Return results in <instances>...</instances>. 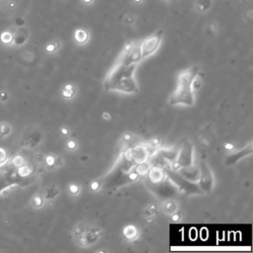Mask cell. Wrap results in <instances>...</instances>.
<instances>
[{"mask_svg": "<svg viewBox=\"0 0 253 253\" xmlns=\"http://www.w3.org/2000/svg\"><path fill=\"white\" fill-rule=\"evenodd\" d=\"M168 1H175V0H168Z\"/></svg>", "mask_w": 253, "mask_h": 253, "instance_id": "40", "label": "cell"}, {"mask_svg": "<svg viewBox=\"0 0 253 253\" xmlns=\"http://www.w3.org/2000/svg\"><path fill=\"white\" fill-rule=\"evenodd\" d=\"M75 40L78 45H85L89 41V33L85 29H77L75 32Z\"/></svg>", "mask_w": 253, "mask_h": 253, "instance_id": "16", "label": "cell"}, {"mask_svg": "<svg viewBox=\"0 0 253 253\" xmlns=\"http://www.w3.org/2000/svg\"><path fill=\"white\" fill-rule=\"evenodd\" d=\"M134 21H135V18L133 16H128L126 18V22L128 24H132Z\"/></svg>", "mask_w": 253, "mask_h": 253, "instance_id": "38", "label": "cell"}, {"mask_svg": "<svg viewBox=\"0 0 253 253\" xmlns=\"http://www.w3.org/2000/svg\"><path fill=\"white\" fill-rule=\"evenodd\" d=\"M157 212H158V208H157L156 205H153V204L149 205V206L144 210V214H145V216L148 217V218H152L153 216H155V215L157 214Z\"/></svg>", "mask_w": 253, "mask_h": 253, "instance_id": "22", "label": "cell"}, {"mask_svg": "<svg viewBox=\"0 0 253 253\" xmlns=\"http://www.w3.org/2000/svg\"><path fill=\"white\" fill-rule=\"evenodd\" d=\"M150 168H151V164L148 162H144V163H140V164H137L135 167H134V170L136 171V173L140 176V177H145L148 175L149 171H150Z\"/></svg>", "mask_w": 253, "mask_h": 253, "instance_id": "17", "label": "cell"}, {"mask_svg": "<svg viewBox=\"0 0 253 253\" xmlns=\"http://www.w3.org/2000/svg\"><path fill=\"white\" fill-rule=\"evenodd\" d=\"M80 190H81V187L78 184L73 183L69 186V191L72 195H78L80 193Z\"/></svg>", "mask_w": 253, "mask_h": 253, "instance_id": "23", "label": "cell"}, {"mask_svg": "<svg viewBox=\"0 0 253 253\" xmlns=\"http://www.w3.org/2000/svg\"><path fill=\"white\" fill-rule=\"evenodd\" d=\"M83 2L86 3V4H90L93 2V0H83Z\"/></svg>", "mask_w": 253, "mask_h": 253, "instance_id": "39", "label": "cell"}, {"mask_svg": "<svg viewBox=\"0 0 253 253\" xmlns=\"http://www.w3.org/2000/svg\"><path fill=\"white\" fill-rule=\"evenodd\" d=\"M29 38V32L28 30H26L25 28H20L15 35H13V42L17 45V46H21L23 44L26 43V41Z\"/></svg>", "mask_w": 253, "mask_h": 253, "instance_id": "15", "label": "cell"}, {"mask_svg": "<svg viewBox=\"0 0 253 253\" xmlns=\"http://www.w3.org/2000/svg\"><path fill=\"white\" fill-rule=\"evenodd\" d=\"M101 187H102V184L99 181H93L90 184V188H91L92 191H99Z\"/></svg>", "mask_w": 253, "mask_h": 253, "instance_id": "32", "label": "cell"}, {"mask_svg": "<svg viewBox=\"0 0 253 253\" xmlns=\"http://www.w3.org/2000/svg\"><path fill=\"white\" fill-rule=\"evenodd\" d=\"M161 41H162V31H157L153 35L146 38L140 44V49H141L143 59L155 53L156 51L158 50V48L160 47Z\"/></svg>", "mask_w": 253, "mask_h": 253, "instance_id": "5", "label": "cell"}, {"mask_svg": "<svg viewBox=\"0 0 253 253\" xmlns=\"http://www.w3.org/2000/svg\"><path fill=\"white\" fill-rule=\"evenodd\" d=\"M58 194H59V189L55 185H52L46 190V192L44 194V199L52 200V199L56 198L58 196Z\"/></svg>", "mask_w": 253, "mask_h": 253, "instance_id": "19", "label": "cell"}, {"mask_svg": "<svg viewBox=\"0 0 253 253\" xmlns=\"http://www.w3.org/2000/svg\"><path fill=\"white\" fill-rule=\"evenodd\" d=\"M171 217V220H172V222H174V223H178V222H180L181 221V218H182V216H181V214L180 213H174L173 215H171L170 216Z\"/></svg>", "mask_w": 253, "mask_h": 253, "instance_id": "33", "label": "cell"}, {"mask_svg": "<svg viewBox=\"0 0 253 253\" xmlns=\"http://www.w3.org/2000/svg\"><path fill=\"white\" fill-rule=\"evenodd\" d=\"M44 205V198L41 196H36L33 198V206L36 208H41Z\"/></svg>", "mask_w": 253, "mask_h": 253, "instance_id": "27", "label": "cell"}, {"mask_svg": "<svg viewBox=\"0 0 253 253\" xmlns=\"http://www.w3.org/2000/svg\"><path fill=\"white\" fill-rule=\"evenodd\" d=\"M106 89L110 91H115L122 94H128L133 95L137 94L139 91L138 83L135 79V77H124L121 78L107 86H105Z\"/></svg>", "mask_w": 253, "mask_h": 253, "instance_id": "4", "label": "cell"}, {"mask_svg": "<svg viewBox=\"0 0 253 253\" xmlns=\"http://www.w3.org/2000/svg\"><path fill=\"white\" fill-rule=\"evenodd\" d=\"M133 139H134V137H133L131 134H125V135L123 136V141H124L125 143H129V142H131Z\"/></svg>", "mask_w": 253, "mask_h": 253, "instance_id": "34", "label": "cell"}, {"mask_svg": "<svg viewBox=\"0 0 253 253\" xmlns=\"http://www.w3.org/2000/svg\"><path fill=\"white\" fill-rule=\"evenodd\" d=\"M67 149H68L69 151H71V152L76 151V150L78 149V144H77V142L75 141V140H73V139L69 140V141L67 142Z\"/></svg>", "mask_w": 253, "mask_h": 253, "instance_id": "26", "label": "cell"}, {"mask_svg": "<svg viewBox=\"0 0 253 253\" xmlns=\"http://www.w3.org/2000/svg\"><path fill=\"white\" fill-rule=\"evenodd\" d=\"M147 176L149 177L150 183L154 184V185L160 184L167 179L165 170L163 168L158 167V166H152V165H151L150 171Z\"/></svg>", "mask_w": 253, "mask_h": 253, "instance_id": "10", "label": "cell"}, {"mask_svg": "<svg viewBox=\"0 0 253 253\" xmlns=\"http://www.w3.org/2000/svg\"><path fill=\"white\" fill-rule=\"evenodd\" d=\"M60 132L63 136H70V134H71V130L69 128H67V126H62V128L60 129Z\"/></svg>", "mask_w": 253, "mask_h": 253, "instance_id": "35", "label": "cell"}, {"mask_svg": "<svg viewBox=\"0 0 253 253\" xmlns=\"http://www.w3.org/2000/svg\"><path fill=\"white\" fill-rule=\"evenodd\" d=\"M183 178H185L186 180L192 182V183H196L198 182L199 180V176H200V168L199 166L195 165V164H192L190 166H187V167H183V168H180L178 171H177Z\"/></svg>", "mask_w": 253, "mask_h": 253, "instance_id": "9", "label": "cell"}, {"mask_svg": "<svg viewBox=\"0 0 253 253\" xmlns=\"http://www.w3.org/2000/svg\"><path fill=\"white\" fill-rule=\"evenodd\" d=\"M225 149L227 150V151H234V149H235V146L234 145H232L231 143H228V144H226L225 145Z\"/></svg>", "mask_w": 253, "mask_h": 253, "instance_id": "36", "label": "cell"}, {"mask_svg": "<svg viewBox=\"0 0 253 253\" xmlns=\"http://www.w3.org/2000/svg\"><path fill=\"white\" fill-rule=\"evenodd\" d=\"M252 150H253V149H252V145L250 144L248 147L244 148L243 150H240V151H237L236 152L231 153V154L228 157L226 163H227L228 165H232V164L236 163V162H237L238 160H240L241 158H243V157H245V156L251 154V153H252Z\"/></svg>", "mask_w": 253, "mask_h": 253, "instance_id": "12", "label": "cell"}, {"mask_svg": "<svg viewBox=\"0 0 253 253\" xmlns=\"http://www.w3.org/2000/svg\"><path fill=\"white\" fill-rule=\"evenodd\" d=\"M202 84H203V79L202 77L200 76V75L198 74L192 80V83H191V88L192 90L194 91V93H196L201 87H202Z\"/></svg>", "mask_w": 253, "mask_h": 253, "instance_id": "21", "label": "cell"}, {"mask_svg": "<svg viewBox=\"0 0 253 253\" xmlns=\"http://www.w3.org/2000/svg\"><path fill=\"white\" fill-rule=\"evenodd\" d=\"M7 160H8V156L6 152L2 149H0V164H5Z\"/></svg>", "mask_w": 253, "mask_h": 253, "instance_id": "30", "label": "cell"}, {"mask_svg": "<svg viewBox=\"0 0 253 253\" xmlns=\"http://www.w3.org/2000/svg\"><path fill=\"white\" fill-rule=\"evenodd\" d=\"M42 135L39 132L32 131L26 134L22 139V145L27 148H35L41 144Z\"/></svg>", "mask_w": 253, "mask_h": 253, "instance_id": "11", "label": "cell"}, {"mask_svg": "<svg viewBox=\"0 0 253 253\" xmlns=\"http://www.w3.org/2000/svg\"><path fill=\"white\" fill-rule=\"evenodd\" d=\"M195 6L199 12H201V13L206 12L212 6V0H196Z\"/></svg>", "mask_w": 253, "mask_h": 253, "instance_id": "20", "label": "cell"}, {"mask_svg": "<svg viewBox=\"0 0 253 253\" xmlns=\"http://www.w3.org/2000/svg\"><path fill=\"white\" fill-rule=\"evenodd\" d=\"M102 118H103L105 121H111V120H112V116H111V114H109L108 112H104V113L102 114Z\"/></svg>", "mask_w": 253, "mask_h": 253, "instance_id": "37", "label": "cell"}, {"mask_svg": "<svg viewBox=\"0 0 253 253\" xmlns=\"http://www.w3.org/2000/svg\"><path fill=\"white\" fill-rule=\"evenodd\" d=\"M57 159H58V158H56L55 156H47V157H46V161H47L48 166L55 167V166L57 165V163H56Z\"/></svg>", "mask_w": 253, "mask_h": 253, "instance_id": "28", "label": "cell"}, {"mask_svg": "<svg viewBox=\"0 0 253 253\" xmlns=\"http://www.w3.org/2000/svg\"><path fill=\"white\" fill-rule=\"evenodd\" d=\"M11 132V128L10 126L7 124H1L0 125V136H7L9 135Z\"/></svg>", "mask_w": 253, "mask_h": 253, "instance_id": "24", "label": "cell"}, {"mask_svg": "<svg viewBox=\"0 0 253 253\" xmlns=\"http://www.w3.org/2000/svg\"><path fill=\"white\" fill-rule=\"evenodd\" d=\"M136 1H138V2H139V1H141V0H136Z\"/></svg>", "mask_w": 253, "mask_h": 253, "instance_id": "41", "label": "cell"}, {"mask_svg": "<svg viewBox=\"0 0 253 253\" xmlns=\"http://www.w3.org/2000/svg\"><path fill=\"white\" fill-rule=\"evenodd\" d=\"M139 229L136 226L134 225H129L124 228L123 229V235L124 237L129 240V241H135L139 237Z\"/></svg>", "mask_w": 253, "mask_h": 253, "instance_id": "13", "label": "cell"}, {"mask_svg": "<svg viewBox=\"0 0 253 253\" xmlns=\"http://www.w3.org/2000/svg\"><path fill=\"white\" fill-rule=\"evenodd\" d=\"M216 32H217V26H216V24H215L214 22L210 23V24L208 25V27H207V33L210 34L211 36H214V35L216 34Z\"/></svg>", "mask_w": 253, "mask_h": 253, "instance_id": "31", "label": "cell"}, {"mask_svg": "<svg viewBox=\"0 0 253 253\" xmlns=\"http://www.w3.org/2000/svg\"><path fill=\"white\" fill-rule=\"evenodd\" d=\"M199 168H200V176H199V180H198L197 184H198L201 191H203L205 193H210L214 188L213 172H212L211 168L209 167L208 163L205 161L201 162Z\"/></svg>", "mask_w": 253, "mask_h": 253, "instance_id": "6", "label": "cell"}, {"mask_svg": "<svg viewBox=\"0 0 253 253\" xmlns=\"http://www.w3.org/2000/svg\"><path fill=\"white\" fill-rule=\"evenodd\" d=\"M198 74L199 68L192 67L178 75L176 88L168 99V103L170 105L192 107L195 104V93L191 88V83Z\"/></svg>", "mask_w": 253, "mask_h": 253, "instance_id": "1", "label": "cell"}, {"mask_svg": "<svg viewBox=\"0 0 253 253\" xmlns=\"http://www.w3.org/2000/svg\"><path fill=\"white\" fill-rule=\"evenodd\" d=\"M59 47H60V45H59L58 41H54V42H52V43H51L47 46V51H49L51 53L55 52L59 49Z\"/></svg>", "mask_w": 253, "mask_h": 253, "instance_id": "25", "label": "cell"}, {"mask_svg": "<svg viewBox=\"0 0 253 253\" xmlns=\"http://www.w3.org/2000/svg\"><path fill=\"white\" fill-rule=\"evenodd\" d=\"M161 210L165 215L171 216L174 213L177 212L178 210V204L176 201L172 200V199H167L165 200L162 205H161Z\"/></svg>", "mask_w": 253, "mask_h": 253, "instance_id": "14", "label": "cell"}, {"mask_svg": "<svg viewBox=\"0 0 253 253\" xmlns=\"http://www.w3.org/2000/svg\"><path fill=\"white\" fill-rule=\"evenodd\" d=\"M76 87L72 83L67 84L65 87H63V89L61 91V94H62L63 98H66L68 100L73 99L76 96Z\"/></svg>", "mask_w": 253, "mask_h": 253, "instance_id": "18", "label": "cell"}, {"mask_svg": "<svg viewBox=\"0 0 253 253\" xmlns=\"http://www.w3.org/2000/svg\"><path fill=\"white\" fill-rule=\"evenodd\" d=\"M7 163L0 166V193L25 182V177H22L16 169L4 167Z\"/></svg>", "mask_w": 253, "mask_h": 253, "instance_id": "3", "label": "cell"}, {"mask_svg": "<svg viewBox=\"0 0 253 253\" xmlns=\"http://www.w3.org/2000/svg\"><path fill=\"white\" fill-rule=\"evenodd\" d=\"M175 162L180 168L187 167L194 164V148L191 143H185L181 150L178 151V154Z\"/></svg>", "mask_w": 253, "mask_h": 253, "instance_id": "7", "label": "cell"}, {"mask_svg": "<svg viewBox=\"0 0 253 253\" xmlns=\"http://www.w3.org/2000/svg\"><path fill=\"white\" fill-rule=\"evenodd\" d=\"M103 231L100 228L89 224L80 222L72 231V236L75 243L81 248H88L95 245L102 237Z\"/></svg>", "mask_w": 253, "mask_h": 253, "instance_id": "2", "label": "cell"}, {"mask_svg": "<svg viewBox=\"0 0 253 253\" xmlns=\"http://www.w3.org/2000/svg\"><path fill=\"white\" fill-rule=\"evenodd\" d=\"M133 151V162L135 165L148 162L151 157V151L149 147L143 144H138L132 148Z\"/></svg>", "mask_w": 253, "mask_h": 253, "instance_id": "8", "label": "cell"}, {"mask_svg": "<svg viewBox=\"0 0 253 253\" xmlns=\"http://www.w3.org/2000/svg\"><path fill=\"white\" fill-rule=\"evenodd\" d=\"M2 41L6 44H10L13 42V35L9 32H5L4 34H2Z\"/></svg>", "mask_w": 253, "mask_h": 253, "instance_id": "29", "label": "cell"}]
</instances>
